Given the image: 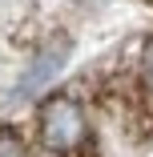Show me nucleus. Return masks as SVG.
<instances>
[{
  "label": "nucleus",
  "instance_id": "nucleus-2",
  "mask_svg": "<svg viewBox=\"0 0 153 157\" xmlns=\"http://www.w3.org/2000/svg\"><path fill=\"white\" fill-rule=\"evenodd\" d=\"M69 56H73V40H69V36H52V40H44V44L33 52V60L24 65L20 81H16V97H36V93H44L60 73H65Z\"/></svg>",
  "mask_w": 153,
  "mask_h": 157
},
{
  "label": "nucleus",
  "instance_id": "nucleus-1",
  "mask_svg": "<svg viewBox=\"0 0 153 157\" xmlns=\"http://www.w3.org/2000/svg\"><path fill=\"white\" fill-rule=\"evenodd\" d=\"M36 133H40V145L56 157H97L89 117L77 97H65V93L44 97L36 109Z\"/></svg>",
  "mask_w": 153,
  "mask_h": 157
},
{
  "label": "nucleus",
  "instance_id": "nucleus-4",
  "mask_svg": "<svg viewBox=\"0 0 153 157\" xmlns=\"http://www.w3.org/2000/svg\"><path fill=\"white\" fill-rule=\"evenodd\" d=\"M137 73H141V85L153 93V36L141 44V65H137Z\"/></svg>",
  "mask_w": 153,
  "mask_h": 157
},
{
  "label": "nucleus",
  "instance_id": "nucleus-3",
  "mask_svg": "<svg viewBox=\"0 0 153 157\" xmlns=\"http://www.w3.org/2000/svg\"><path fill=\"white\" fill-rule=\"evenodd\" d=\"M0 157H28V145L16 129H8V125H0Z\"/></svg>",
  "mask_w": 153,
  "mask_h": 157
}]
</instances>
